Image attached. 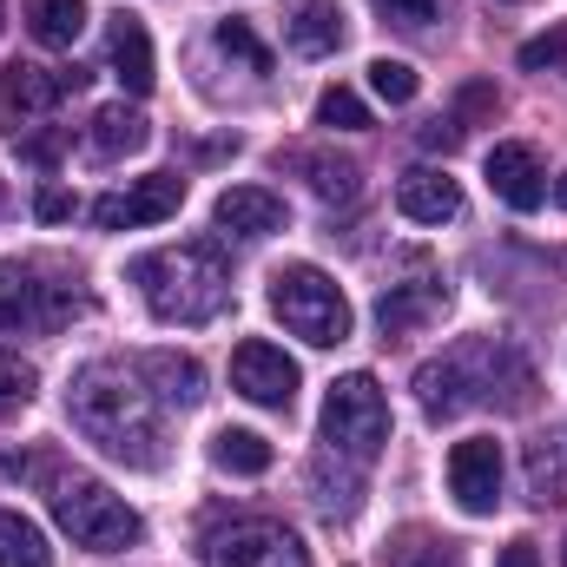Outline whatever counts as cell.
<instances>
[{
    "label": "cell",
    "instance_id": "6da1fadb",
    "mask_svg": "<svg viewBox=\"0 0 567 567\" xmlns=\"http://www.w3.org/2000/svg\"><path fill=\"white\" fill-rule=\"evenodd\" d=\"M66 416H73V429H80L100 455H113V462H126V468H158V462H165L158 396L145 390L133 370H120V363H86V370L66 383Z\"/></svg>",
    "mask_w": 567,
    "mask_h": 567
},
{
    "label": "cell",
    "instance_id": "7a4b0ae2",
    "mask_svg": "<svg viewBox=\"0 0 567 567\" xmlns=\"http://www.w3.org/2000/svg\"><path fill=\"white\" fill-rule=\"evenodd\" d=\"M416 396H423V410L435 416V423H449V416H462V410H475V403L528 410L535 377H528V363H522L508 343H495V337H468V343L442 350L435 363L416 370Z\"/></svg>",
    "mask_w": 567,
    "mask_h": 567
},
{
    "label": "cell",
    "instance_id": "3957f363",
    "mask_svg": "<svg viewBox=\"0 0 567 567\" xmlns=\"http://www.w3.org/2000/svg\"><path fill=\"white\" fill-rule=\"evenodd\" d=\"M133 284L158 323H212L231 303V271H225V251L212 238L145 251L133 265Z\"/></svg>",
    "mask_w": 567,
    "mask_h": 567
},
{
    "label": "cell",
    "instance_id": "277c9868",
    "mask_svg": "<svg viewBox=\"0 0 567 567\" xmlns=\"http://www.w3.org/2000/svg\"><path fill=\"white\" fill-rule=\"evenodd\" d=\"M53 522L73 535V548L86 555H126L145 542V522L106 488V482H86V475H66L53 482Z\"/></svg>",
    "mask_w": 567,
    "mask_h": 567
},
{
    "label": "cell",
    "instance_id": "5b68a950",
    "mask_svg": "<svg viewBox=\"0 0 567 567\" xmlns=\"http://www.w3.org/2000/svg\"><path fill=\"white\" fill-rule=\"evenodd\" d=\"M271 310H278V323L290 337H303L317 350H330V343L350 337V297L337 290V278H323L317 265L271 271Z\"/></svg>",
    "mask_w": 567,
    "mask_h": 567
},
{
    "label": "cell",
    "instance_id": "8992f818",
    "mask_svg": "<svg viewBox=\"0 0 567 567\" xmlns=\"http://www.w3.org/2000/svg\"><path fill=\"white\" fill-rule=\"evenodd\" d=\"M323 442L343 455V462H377V449L390 442V396L377 390V377H337L330 396H323Z\"/></svg>",
    "mask_w": 567,
    "mask_h": 567
},
{
    "label": "cell",
    "instance_id": "52a82bcc",
    "mask_svg": "<svg viewBox=\"0 0 567 567\" xmlns=\"http://www.w3.org/2000/svg\"><path fill=\"white\" fill-rule=\"evenodd\" d=\"M198 555H205V567H310L303 542H297L284 522H258V515L218 522Z\"/></svg>",
    "mask_w": 567,
    "mask_h": 567
},
{
    "label": "cell",
    "instance_id": "ba28073f",
    "mask_svg": "<svg viewBox=\"0 0 567 567\" xmlns=\"http://www.w3.org/2000/svg\"><path fill=\"white\" fill-rule=\"evenodd\" d=\"M80 310L66 284H40L20 265H0V330H60Z\"/></svg>",
    "mask_w": 567,
    "mask_h": 567
},
{
    "label": "cell",
    "instance_id": "9c48e42d",
    "mask_svg": "<svg viewBox=\"0 0 567 567\" xmlns=\"http://www.w3.org/2000/svg\"><path fill=\"white\" fill-rule=\"evenodd\" d=\"M231 390H238L245 403H258V410H290V396H297V363L284 357L278 343L245 337V343L231 350Z\"/></svg>",
    "mask_w": 567,
    "mask_h": 567
},
{
    "label": "cell",
    "instance_id": "30bf717a",
    "mask_svg": "<svg viewBox=\"0 0 567 567\" xmlns=\"http://www.w3.org/2000/svg\"><path fill=\"white\" fill-rule=\"evenodd\" d=\"M449 495L462 515H495L502 508V442L468 435L449 449Z\"/></svg>",
    "mask_w": 567,
    "mask_h": 567
},
{
    "label": "cell",
    "instance_id": "8fae6325",
    "mask_svg": "<svg viewBox=\"0 0 567 567\" xmlns=\"http://www.w3.org/2000/svg\"><path fill=\"white\" fill-rule=\"evenodd\" d=\"M178 205H185V178H178V172H152L140 185H126V192H106V198L93 205V225H100V231H140V225L172 218Z\"/></svg>",
    "mask_w": 567,
    "mask_h": 567
},
{
    "label": "cell",
    "instance_id": "7c38bea8",
    "mask_svg": "<svg viewBox=\"0 0 567 567\" xmlns=\"http://www.w3.org/2000/svg\"><path fill=\"white\" fill-rule=\"evenodd\" d=\"M482 172H488V192H495L508 212H535V205L548 198V172H542V158H535L528 145H495Z\"/></svg>",
    "mask_w": 567,
    "mask_h": 567
},
{
    "label": "cell",
    "instance_id": "4fadbf2b",
    "mask_svg": "<svg viewBox=\"0 0 567 567\" xmlns=\"http://www.w3.org/2000/svg\"><path fill=\"white\" fill-rule=\"evenodd\" d=\"M396 212L416 218V225H449L462 212V185L449 172H435V165H416V172L396 178Z\"/></svg>",
    "mask_w": 567,
    "mask_h": 567
},
{
    "label": "cell",
    "instance_id": "5bb4252c",
    "mask_svg": "<svg viewBox=\"0 0 567 567\" xmlns=\"http://www.w3.org/2000/svg\"><path fill=\"white\" fill-rule=\"evenodd\" d=\"M212 218H218L225 231H238V238H271V231H284L290 212H284L278 192H265V185H231V192H218Z\"/></svg>",
    "mask_w": 567,
    "mask_h": 567
},
{
    "label": "cell",
    "instance_id": "9a60e30c",
    "mask_svg": "<svg viewBox=\"0 0 567 567\" xmlns=\"http://www.w3.org/2000/svg\"><path fill=\"white\" fill-rule=\"evenodd\" d=\"M86 86V73L80 66H66V73H53V66H7L0 73V93H7V106H20V113H53L66 93H80Z\"/></svg>",
    "mask_w": 567,
    "mask_h": 567
},
{
    "label": "cell",
    "instance_id": "2e32d148",
    "mask_svg": "<svg viewBox=\"0 0 567 567\" xmlns=\"http://www.w3.org/2000/svg\"><path fill=\"white\" fill-rule=\"evenodd\" d=\"M106 53H113V73H120V86L126 93H152V40H145V27L133 13H113V27H106Z\"/></svg>",
    "mask_w": 567,
    "mask_h": 567
},
{
    "label": "cell",
    "instance_id": "e0dca14e",
    "mask_svg": "<svg viewBox=\"0 0 567 567\" xmlns=\"http://www.w3.org/2000/svg\"><path fill=\"white\" fill-rule=\"evenodd\" d=\"M284 40L303 53V60H323L343 47V7L337 0H303L290 20H284Z\"/></svg>",
    "mask_w": 567,
    "mask_h": 567
},
{
    "label": "cell",
    "instance_id": "ac0fdd59",
    "mask_svg": "<svg viewBox=\"0 0 567 567\" xmlns=\"http://www.w3.org/2000/svg\"><path fill=\"white\" fill-rule=\"evenodd\" d=\"M449 303V290L435 278H423V284H390L383 297H377V323H383V337H403V330H416L423 317H435Z\"/></svg>",
    "mask_w": 567,
    "mask_h": 567
},
{
    "label": "cell",
    "instance_id": "d6986e66",
    "mask_svg": "<svg viewBox=\"0 0 567 567\" xmlns=\"http://www.w3.org/2000/svg\"><path fill=\"white\" fill-rule=\"evenodd\" d=\"M140 377H152L158 390V403H178V410H192V403H205V370L192 363V357H178V350H152L140 357Z\"/></svg>",
    "mask_w": 567,
    "mask_h": 567
},
{
    "label": "cell",
    "instance_id": "ffe728a7",
    "mask_svg": "<svg viewBox=\"0 0 567 567\" xmlns=\"http://www.w3.org/2000/svg\"><path fill=\"white\" fill-rule=\"evenodd\" d=\"M86 140H93V152H100V158H133V152H145V140H152V133H145L140 113L120 100V106H100V113H93V133H86Z\"/></svg>",
    "mask_w": 567,
    "mask_h": 567
},
{
    "label": "cell",
    "instance_id": "44dd1931",
    "mask_svg": "<svg viewBox=\"0 0 567 567\" xmlns=\"http://www.w3.org/2000/svg\"><path fill=\"white\" fill-rule=\"evenodd\" d=\"M290 165L310 172V192L330 198V205H350V198L363 192V172H357L350 158H330V152H290Z\"/></svg>",
    "mask_w": 567,
    "mask_h": 567
},
{
    "label": "cell",
    "instance_id": "7402d4cb",
    "mask_svg": "<svg viewBox=\"0 0 567 567\" xmlns=\"http://www.w3.org/2000/svg\"><path fill=\"white\" fill-rule=\"evenodd\" d=\"M86 27V0H27V33L40 47H73Z\"/></svg>",
    "mask_w": 567,
    "mask_h": 567
},
{
    "label": "cell",
    "instance_id": "603a6c76",
    "mask_svg": "<svg viewBox=\"0 0 567 567\" xmlns=\"http://www.w3.org/2000/svg\"><path fill=\"white\" fill-rule=\"evenodd\" d=\"M212 462H218L225 475H265V468H271V442H265L258 429H218V435H212Z\"/></svg>",
    "mask_w": 567,
    "mask_h": 567
},
{
    "label": "cell",
    "instance_id": "cb8c5ba5",
    "mask_svg": "<svg viewBox=\"0 0 567 567\" xmlns=\"http://www.w3.org/2000/svg\"><path fill=\"white\" fill-rule=\"evenodd\" d=\"M0 567H47V535L7 508H0Z\"/></svg>",
    "mask_w": 567,
    "mask_h": 567
},
{
    "label": "cell",
    "instance_id": "d4e9b609",
    "mask_svg": "<svg viewBox=\"0 0 567 567\" xmlns=\"http://www.w3.org/2000/svg\"><path fill=\"white\" fill-rule=\"evenodd\" d=\"M383 567H462V561H455L449 542H435V535H423V528H410L403 542H390Z\"/></svg>",
    "mask_w": 567,
    "mask_h": 567
},
{
    "label": "cell",
    "instance_id": "484cf974",
    "mask_svg": "<svg viewBox=\"0 0 567 567\" xmlns=\"http://www.w3.org/2000/svg\"><path fill=\"white\" fill-rule=\"evenodd\" d=\"M212 40H218V53H225V60H238L245 73H271V53H265V40H258L245 20H218V33H212Z\"/></svg>",
    "mask_w": 567,
    "mask_h": 567
},
{
    "label": "cell",
    "instance_id": "4316f807",
    "mask_svg": "<svg viewBox=\"0 0 567 567\" xmlns=\"http://www.w3.org/2000/svg\"><path fill=\"white\" fill-rule=\"evenodd\" d=\"M317 126H337V133H363V126H370V106H363L350 86H330V93L317 100Z\"/></svg>",
    "mask_w": 567,
    "mask_h": 567
},
{
    "label": "cell",
    "instance_id": "83f0119b",
    "mask_svg": "<svg viewBox=\"0 0 567 567\" xmlns=\"http://www.w3.org/2000/svg\"><path fill=\"white\" fill-rule=\"evenodd\" d=\"M370 86H377V100L410 106V100H416V66H410V60H377V66H370Z\"/></svg>",
    "mask_w": 567,
    "mask_h": 567
},
{
    "label": "cell",
    "instance_id": "f1b7e54d",
    "mask_svg": "<svg viewBox=\"0 0 567 567\" xmlns=\"http://www.w3.org/2000/svg\"><path fill=\"white\" fill-rule=\"evenodd\" d=\"M528 482H535V502L548 508V502H561L555 488H561V462L548 455V442H535V455H528Z\"/></svg>",
    "mask_w": 567,
    "mask_h": 567
},
{
    "label": "cell",
    "instance_id": "f546056e",
    "mask_svg": "<svg viewBox=\"0 0 567 567\" xmlns=\"http://www.w3.org/2000/svg\"><path fill=\"white\" fill-rule=\"evenodd\" d=\"M33 383H40V377H33V363H20L13 350H0V403H27V396H33Z\"/></svg>",
    "mask_w": 567,
    "mask_h": 567
},
{
    "label": "cell",
    "instance_id": "4dcf8cb0",
    "mask_svg": "<svg viewBox=\"0 0 567 567\" xmlns=\"http://www.w3.org/2000/svg\"><path fill=\"white\" fill-rule=\"evenodd\" d=\"M522 66H528V73H542V66H567V33H542V40H528V47H522Z\"/></svg>",
    "mask_w": 567,
    "mask_h": 567
},
{
    "label": "cell",
    "instance_id": "1f68e13d",
    "mask_svg": "<svg viewBox=\"0 0 567 567\" xmlns=\"http://www.w3.org/2000/svg\"><path fill=\"white\" fill-rule=\"evenodd\" d=\"M482 113H495V86H488V80H475V86H462V100H455V126L468 133V126H475Z\"/></svg>",
    "mask_w": 567,
    "mask_h": 567
},
{
    "label": "cell",
    "instance_id": "d6a6232c",
    "mask_svg": "<svg viewBox=\"0 0 567 567\" xmlns=\"http://www.w3.org/2000/svg\"><path fill=\"white\" fill-rule=\"evenodd\" d=\"M377 7H383L396 27H429V20L442 13V0H377Z\"/></svg>",
    "mask_w": 567,
    "mask_h": 567
},
{
    "label": "cell",
    "instance_id": "836d02e7",
    "mask_svg": "<svg viewBox=\"0 0 567 567\" xmlns=\"http://www.w3.org/2000/svg\"><path fill=\"white\" fill-rule=\"evenodd\" d=\"M33 212H40L47 225H60V218H73V192H60V185H47V192L33 198Z\"/></svg>",
    "mask_w": 567,
    "mask_h": 567
},
{
    "label": "cell",
    "instance_id": "e575fe53",
    "mask_svg": "<svg viewBox=\"0 0 567 567\" xmlns=\"http://www.w3.org/2000/svg\"><path fill=\"white\" fill-rule=\"evenodd\" d=\"M423 145H429V152H455V145H462V126H455V113H449V120H435V126H423Z\"/></svg>",
    "mask_w": 567,
    "mask_h": 567
},
{
    "label": "cell",
    "instance_id": "d590c367",
    "mask_svg": "<svg viewBox=\"0 0 567 567\" xmlns=\"http://www.w3.org/2000/svg\"><path fill=\"white\" fill-rule=\"evenodd\" d=\"M502 567H542L535 542H508V548H502Z\"/></svg>",
    "mask_w": 567,
    "mask_h": 567
},
{
    "label": "cell",
    "instance_id": "8d00e7d4",
    "mask_svg": "<svg viewBox=\"0 0 567 567\" xmlns=\"http://www.w3.org/2000/svg\"><path fill=\"white\" fill-rule=\"evenodd\" d=\"M555 205H561V212H567V172H561V178H555Z\"/></svg>",
    "mask_w": 567,
    "mask_h": 567
},
{
    "label": "cell",
    "instance_id": "74e56055",
    "mask_svg": "<svg viewBox=\"0 0 567 567\" xmlns=\"http://www.w3.org/2000/svg\"><path fill=\"white\" fill-rule=\"evenodd\" d=\"M561 555H567V548H561Z\"/></svg>",
    "mask_w": 567,
    "mask_h": 567
}]
</instances>
